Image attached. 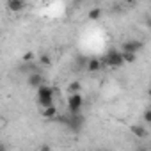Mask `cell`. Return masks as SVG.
Listing matches in <instances>:
<instances>
[{
    "instance_id": "9",
    "label": "cell",
    "mask_w": 151,
    "mask_h": 151,
    "mask_svg": "<svg viewBox=\"0 0 151 151\" xmlns=\"http://www.w3.org/2000/svg\"><path fill=\"white\" fill-rule=\"evenodd\" d=\"M130 132H132L135 137H139V139H144V137L147 135V130H146L142 124H132V126H130Z\"/></svg>"
},
{
    "instance_id": "6",
    "label": "cell",
    "mask_w": 151,
    "mask_h": 151,
    "mask_svg": "<svg viewBox=\"0 0 151 151\" xmlns=\"http://www.w3.org/2000/svg\"><path fill=\"white\" fill-rule=\"evenodd\" d=\"M6 6L13 13H20L27 7V0H6Z\"/></svg>"
},
{
    "instance_id": "3",
    "label": "cell",
    "mask_w": 151,
    "mask_h": 151,
    "mask_svg": "<svg viewBox=\"0 0 151 151\" xmlns=\"http://www.w3.org/2000/svg\"><path fill=\"white\" fill-rule=\"evenodd\" d=\"M82 105H84V98H82L80 93H69V96H68V110H69V114H80Z\"/></svg>"
},
{
    "instance_id": "14",
    "label": "cell",
    "mask_w": 151,
    "mask_h": 151,
    "mask_svg": "<svg viewBox=\"0 0 151 151\" xmlns=\"http://www.w3.org/2000/svg\"><path fill=\"white\" fill-rule=\"evenodd\" d=\"M142 119H144V123L151 124V109H146V110H144V114H142Z\"/></svg>"
},
{
    "instance_id": "12",
    "label": "cell",
    "mask_w": 151,
    "mask_h": 151,
    "mask_svg": "<svg viewBox=\"0 0 151 151\" xmlns=\"http://www.w3.org/2000/svg\"><path fill=\"white\" fill-rule=\"evenodd\" d=\"M80 89H82V84H80L78 80H73V82L68 86V93H80Z\"/></svg>"
},
{
    "instance_id": "7",
    "label": "cell",
    "mask_w": 151,
    "mask_h": 151,
    "mask_svg": "<svg viewBox=\"0 0 151 151\" xmlns=\"http://www.w3.org/2000/svg\"><path fill=\"white\" fill-rule=\"evenodd\" d=\"M105 66H103V62H101V59H96V57H93V59H89L87 60V64H86V69L89 71V73H98L100 69H103Z\"/></svg>"
},
{
    "instance_id": "1",
    "label": "cell",
    "mask_w": 151,
    "mask_h": 151,
    "mask_svg": "<svg viewBox=\"0 0 151 151\" xmlns=\"http://www.w3.org/2000/svg\"><path fill=\"white\" fill-rule=\"evenodd\" d=\"M53 96H55V89L53 87H50L46 84H43L41 87H37V103H39L41 109L53 105Z\"/></svg>"
},
{
    "instance_id": "2",
    "label": "cell",
    "mask_w": 151,
    "mask_h": 151,
    "mask_svg": "<svg viewBox=\"0 0 151 151\" xmlns=\"http://www.w3.org/2000/svg\"><path fill=\"white\" fill-rule=\"evenodd\" d=\"M101 62H103L105 68H107V66H109V68H121V66L126 64L124 59H123V52H121V50H109L107 55L101 57Z\"/></svg>"
},
{
    "instance_id": "4",
    "label": "cell",
    "mask_w": 151,
    "mask_h": 151,
    "mask_svg": "<svg viewBox=\"0 0 151 151\" xmlns=\"http://www.w3.org/2000/svg\"><path fill=\"white\" fill-rule=\"evenodd\" d=\"M144 48V43L139 41V39H128L121 45V50L123 52H133V53H139L140 50Z\"/></svg>"
},
{
    "instance_id": "16",
    "label": "cell",
    "mask_w": 151,
    "mask_h": 151,
    "mask_svg": "<svg viewBox=\"0 0 151 151\" xmlns=\"http://www.w3.org/2000/svg\"><path fill=\"white\" fill-rule=\"evenodd\" d=\"M146 25H147V27L151 29V18H147V23H146Z\"/></svg>"
},
{
    "instance_id": "10",
    "label": "cell",
    "mask_w": 151,
    "mask_h": 151,
    "mask_svg": "<svg viewBox=\"0 0 151 151\" xmlns=\"http://www.w3.org/2000/svg\"><path fill=\"white\" fill-rule=\"evenodd\" d=\"M101 14H103V11H101L100 7H93V9H89L87 18H89L91 22H96V20H100V18H101Z\"/></svg>"
},
{
    "instance_id": "13",
    "label": "cell",
    "mask_w": 151,
    "mask_h": 151,
    "mask_svg": "<svg viewBox=\"0 0 151 151\" xmlns=\"http://www.w3.org/2000/svg\"><path fill=\"white\" fill-rule=\"evenodd\" d=\"M39 62H41V66H50L52 64V59H50L48 53H41L39 55Z\"/></svg>"
},
{
    "instance_id": "11",
    "label": "cell",
    "mask_w": 151,
    "mask_h": 151,
    "mask_svg": "<svg viewBox=\"0 0 151 151\" xmlns=\"http://www.w3.org/2000/svg\"><path fill=\"white\" fill-rule=\"evenodd\" d=\"M121 52H123V50H121ZM123 59H124L126 64H132V62L137 60V53H133V52H123Z\"/></svg>"
},
{
    "instance_id": "15",
    "label": "cell",
    "mask_w": 151,
    "mask_h": 151,
    "mask_svg": "<svg viewBox=\"0 0 151 151\" xmlns=\"http://www.w3.org/2000/svg\"><path fill=\"white\" fill-rule=\"evenodd\" d=\"M34 60V52H25L23 53V62H32Z\"/></svg>"
},
{
    "instance_id": "17",
    "label": "cell",
    "mask_w": 151,
    "mask_h": 151,
    "mask_svg": "<svg viewBox=\"0 0 151 151\" xmlns=\"http://www.w3.org/2000/svg\"><path fill=\"white\" fill-rule=\"evenodd\" d=\"M147 96H149V100H151V87L147 89Z\"/></svg>"
},
{
    "instance_id": "5",
    "label": "cell",
    "mask_w": 151,
    "mask_h": 151,
    "mask_svg": "<svg viewBox=\"0 0 151 151\" xmlns=\"http://www.w3.org/2000/svg\"><path fill=\"white\" fill-rule=\"evenodd\" d=\"M27 84H29V87H34V89L41 87V86L45 84V77H43V73H39V71H32V73H29V77H27Z\"/></svg>"
},
{
    "instance_id": "8",
    "label": "cell",
    "mask_w": 151,
    "mask_h": 151,
    "mask_svg": "<svg viewBox=\"0 0 151 151\" xmlns=\"http://www.w3.org/2000/svg\"><path fill=\"white\" fill-rule=\"evenodd\" d=\"M41 116H43L45 119H55V117L59 116V112H57V107H55V105L43 107V109H41Z\"/></svg>"
}]
</instances>
